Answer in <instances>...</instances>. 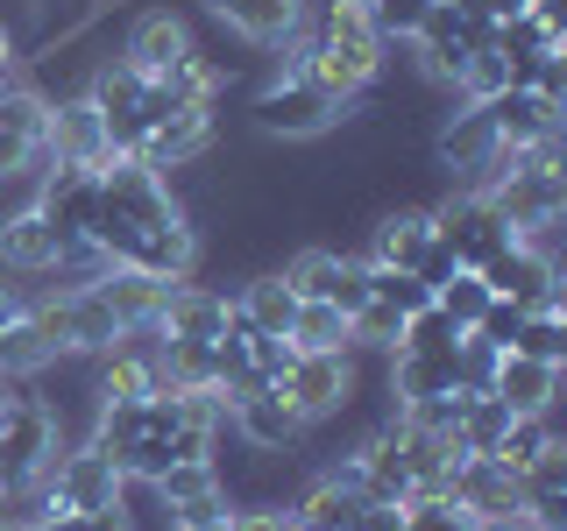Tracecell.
Returning <instances> with one entry per match:
<instances>
[{
	"instance_id": "obj_1",
	"label": "cell",
	"mask_w": 567,
	"mask_h": 531,
	"mask_svg": "<svg viewBox=\"0 0 567 531\" xmlns=\"http://www.w3.org/2000/svg\"><path fill=\"white\" fill-rule=\"evenodd\" d=\"M284 389V404L298 412V425L306 433H319V425H333V418H348L354 404H362V354H298L291 362V376L277 383Z\"/></svg>"
},
{
	"instance_id": "obj_2",
	"label": "cell",
	"mask_w": 567,
	"mask_h": 531,
	"mask_svg": "<svg viewBox=\"0 0 567 531\" xmlns=\"http://www.w3.org/2000/svg\"><path fill=\"white\" fill-rule=\"evenodd\" d=\"M341 121H348V114H341L327 93H312L306 79H262V93L248 100V128H256V135H284V142L333 135Z\"/></svg>"
},
{
	"instance_id": "obj_3",
	"label": "cell",
	"mask_w": 567,
	"mask_h": 531,
	"mask_svg": "<svg viewBox=\"0 0 567 531\" xmlns=\"http://www.w3.org/2000/svg\"><path fill=\"white\" fill-rule=\"evenodd\" d=\"M64 235L35 199H22L14 212H0V277H22V283H43L64 270Z\"/></svg>"
},
{
	"instance_id": "obj_4",
	"label": "cell",
	"mask_w": 567,
	"mask_h": 531,
	"mask_svg": "<svg viewBox=\"0 0 567 531\" xmlns=\"http://www.w3.org/2000/svg\"><path fill=\"white\" fill-rule=\"evenodd\" d=\"M50 489H58V510H79V518H93V510L121 503L128 496V475H121V460L93 447V439H71L58 454V468H50Z\"/></svg>"
},
{
	"instance_id": "obj_5",
	"label": "cell",
	"mask_w": 567,
	"mask_h": 531,
	"mask_svg": "<svg viewBox=\"0 0 567 531\" xmlns=\"http://www.w3.org/2000/svg\"><path fill=\"white\" fill-rule=\"evenodd\" d=\"M425 212H433V235L454 248L461 270H483L496 248H511V227L496 220V206L475 199V191H447V199H433Z\"/></svg>"
},
{
	"instance_id": "obj_6",
	"label": "cell",
	"mask_w": 567,
	"mask_h": 531,
	"mask_svg": "<svg viewBox=\"0 0 567 531\" xmlns=\"http://www.w3.org/2000/svg\"><path fill=\"white\" fill-rule=\"evenodd\" d=\"M150 496L164 503V524H206V518H227V482H220V460H171L164 475L150 482Z\"/></svg>"
},
{
	"instance_id": "obj_7",
	"label": "cell",
	"mask_w": 567,
	"mask_h": 531,
	"mask_svg": "<svg viewBox=\"0 0 567 531\" xmlns=\"http://www.w3.org/2000/svg\"><path fill=\"white\" fill-rule=\"evenodd\" d=\"M447 496L454 510H468L475 524H489V518H518L525 510V496H518V475L504 468L496 454H461L454 460V475H447Z\"/></svg>"
},
{
	"instance_id": "obj_8",
	"label": "cell",
	"mask_w": 567,
	"mask_h": 531,
	"mask_svg": "<svg viewBox=\"0 0 567 531\" xmlns=\"http://www.w3.org/2000/svg\"><path fill=\"white\" fill-rule=\"evenodd\" d=\"M227 319H235V298H227L220 283L185 277V283H171L164 312H156V333H164V341H199V347H213L227 333Z\"/></svg>"
},
{
	"instance_id": "obj_9",
	"label": "cell",
	"mask_w": 567,
	"mask_h": 531,
	"mask_svg": "<svg viewBox=\"0 0 567 531\" xmlns=\"http://www.w3.org/2000/svg\"><path fill=\"white\" fill-rule=\"evenodd\" d=\"M192 50H199V35H192V22L177 8H135L128 35H121V58H128L142 79H164V71L177 58H192Z\"/></svg>"
},
{
	"instance_id": "obj_10",
	"label": "cell",
	"mask_w": 567,
	"mask_h": 531,
	"mask_svg": "<svg viewBox=\"0 0 567 531\" xmlns=\"http://www.w3.org/2000/svg\"><path fill=\"white\" fill-rule=\"evenodd\" d=\"M43 156L64 170H93L106 156V128L85 93H50V128H43Z\"/></svg>"
},
{
	"instance_id": "obj_11",
	"label": "cell",
	"mask_w": 567,
	"mask_h": 531,
	"mask_svg": "<svg viewBox=\"0 0 567 531\" xmlns=\"http://www.w3.org/2000/svg\"><path fill=\"white\" fill-rule=\"evenodd\" d=\"M489 397H504L511 418H546V412H560V368L554 362H525V354H496Z\"/></svg>"
},
{
	"instance_id": "obj_12",
	"label": "cell",
	"mask_w": 567,
	"mask_h": 531,
	"mask_svg": "<svg viewBox=\"0 0 567 531\" xmlns=\"http://www.w3.org/2000/svg\"><path fill=\"white\" fill-rule=\"evenodd\" d=\"M483 114H489L496 142L525 149V142H546V135H560V114H567V100H546V93H525V85H504L496 100H483Z\"/></svg>"
},
{
	"instance_id": "obj_13",
	"label": "cell",
	"mask_w": 567,
	"mask_h": 531,
	"mask_svg": "<svg viewBox=\"0 0 567 531\" xmlns=\"http://www.w3.org/2000/svg\"><path fill=\"white\" fill-rule=\"evenodd\" d=\"M199 8H206L227 35H241L248 50H277L284 35L298 29V14H306L298 0H199Z\"/></svg>"
},
{
	"instance_id": "obj_14",
	"label": "cell",
	"mask_w": 567,
	"mask_h": 531,
	"mask_svg": "<svg viewBox=\"0 0 567 531\" xmlns=\"http://www.w3.org/2000/svg\"><path fill=\"white\" fill-rule=\"evenodd\" d=\"M425 248H433V212H425V206H390V212H377L362 256L383 262V270H419Z\"/></svg>"
},
{
	"instance_id": "obj_15",
	"label": "cell",
	"mask_w": 567,
	"mask_h": 531,
	"mask_svg": "<svg viewBox=\"0 0 567 531\" xmlns=\"http://www.w3.org/2000/svg\"><path fill=\"white\" fill-rule=\"evenodd\" d=\"M93 291L106 298V312L121 319V333L128 326H156V312H164V298H171V277H150V270H100L93 277Z\"/></svg>"
},
{
	"instance_id": "obj_16",
	"label": "cell",
	"mask_w": 567,
	"mask_h": 531,
	"mask_svg": "<svg viewBox=\"0 0 567 531\" xmlns=\"http://www.w3.org/2000/svg\"><path fill=\"white\" fill-rule=\"evenodd\" d=\"M489 149H496V128H489V114H483V106H461V114L447 121V128H440V142H433L440 170H447L454 185H461V177H475V170H483V164H489Z\"/></svg>"
},
{
	"instance_id": "obj_17",
	"label": "cell",
	"mask_w": 567,
	"mask_h": 531,
	"mask_svg": "<svg viewBox=\"0 0 567 531\" xmlns=\"http://www.w3.org/2000/svg\"><path fill=\"white\" fill-rule=\"evenodd\" d=\"M291 312H298V291L284 283L277 270H256V277H241V291H235V319L248 333H291Z\"/></svg>"
},
{
	"instance_id": "obj_18",
	"label": "cell",
	"mask_w": 567,
	"mask_h": 531,
	"mask_svg": "<svg viewBox=\"0 0 567 531\" xmlns=\"http://www.w3.org/2000/svg\"><path fill=\"white\" fill-rule=\"evenodd\" d=\"M298 354H348L354 347V326H348V312L341 305H327V298H298V312H291V333H284Z\"/></svg>"
},
{
	"instance_id": "obj_19",
	"label": "cell",
	"mask_w": 567,
	"mask_h": 531,
	"mask_svg": "<svg viewBox=\"0 0 567 531\" xmlns=\"http://www.w3.org/2000/svg\"><path fill=\"white\" fill-rule=\"evenodd\" d=\"M504 397H489V389H461V412H454V439H461V454H489L496 439H504Z\"/></svg>"
},
{
	"instance_id": "obj_20",
	"label": "cell",
	"mask_w": 567,
	"mask_h": 531,
	"mask_svg": "<svg viewBox=\"0 0 567 531\" xmlns=\"http://www.w3.org/2000/svg\"><path fill=\"white\" fill-rule=\"evenodd\" d=\"M546 447H560V412H546V418H511V425H504V439H496L489 454L504 460L511 475H525Z\"/></svg>"
},
{
	"instance_id": "obj_21",
	"label": "cell",
	"mask_w": 567,
	"mask_h": 531,
	"mask_svg": "<svg viewBox=\"0 0 567 531\" xmlns=\"http://www.w3.org/2000/svg\"><path fill=\"white\" fill-rule=\"evenodd\" d=\"M504 354H525V362H554V368H567V312H525Z\"/></svg>"
},
{
	"instance_id": "obj_22",
	"label": "cell",
	"mask_w": 567,
	"mask_h": 531,
	"mask_svg": "<svg viewBox=\"0 0 567 531\" xmlns=\"http://www.w3.org/2000/svg\"><path fill=\"white\" fill-rule=\"evenodd\" d=\"M433 305L447 312L461 333H468L475 319H483V305H489V283L475 277V270H454V277H447V283H440V291H433Z\"/></svg>"
},
{
	"instance_id": "obj_23",
	"label": "cell",
	"mask_w": 567,
	"mask_h": 531,
	"mask_svg": "<svg viewBox=\"0 0 567 531\" xmlns=\"http://www.w3.org/2000/svg\"><path fill=\"white\" fill-rule=\"evenodd\" d=\"M454 341H461V326H454L440 305L412 312V319H404V333H398V347H412V354H447ZM398 347H390V354H398Z\"/></svg>"
},
{
	"instance_id": "obj_24",
	"label": "cell",
	"mask_w": 567,
	"mask_h": 531,
	"mask_svg": "<svg viewBox=\"0 0 567 531\" xmlns=\"http://www.w3.org/2000/svg\"><path fill=\"white\" fill-rule=\"evenodd\" d=\"M425 14H433V0H369V22H377V35H383L390 50H398V43H412Z\"/></svg>"
},
{
	"instance_id": "obj_25",
	"label": "cell",
	"mask_w": 567,
	"mask_h": 531,
	"mask_svg": "<svg viewBox=\"0 0 567 531\" xmlns=\"http://www.w3.org/2000/svg\"><path fill=\"white\" fill-rule=\"evenodd\" d=\"M404 531H475L468 510H454L447 496H404Z\"/></svg>"
},
{
	"instance_id": "obj_26",
	"label": "cell",
	"mask_w": 567,
	"mask_h": 531,
	"mask_svg": "<svg viewBox=\"0 0 567 531\" xmlns=\"http://www.w3.org/2000/svg\"><path fill=\"white\" fill-rule=\"evenodd\" d=\"M291 362H298V347L284 341V333H248V376L284 383V376H291Z\"/></svg>"
},
{
	"instance_id": "obj_27",
	"label": "cell",
	"mask_w": 567,
	"mask_h": 531,
	"mask_svg": "<svg viewBox=\"0 0 567 531\" xmlns=\"http://www.w3.org/2000/svg\"><path fill=\"white\" fill-rule=\"evenodd\" d=\"M518 319H525L518 298H496V291H489V305H483V319H475L468 333H475V341H489L496 354H504V347H511V333H518Z\"/></svg>"
},
{
	"instance_id": "obj_28",
	"label": "cell",
	"mask_w": 567,
	"mask_h": 531,
	"mask_svg": "<svg viewBox=\"0 0 567 531\" xmlns=\"http://www.w3.org/2000/svg\"><path fill=\"white\" fill-rule=\"evenodd\" d=\"M235 531H298V524H291V510H284V503H241L235 510Z\"/></svg>"
},
{
	"instance_id": "obj_29",
	"label": "cell",
	"mask_w": 567,
	"mask_h": 531,
	"mask_svg": "<svg viewBox=\"0 0 567 531\" xmlns=\"http://www.w3.org/2000/svg\"><path fill=\"white\" fill-rule=\"evenodd\" d=\"M354 531H404V510H398V503H362Z\"/></svg>"
},
{
	"instance_id": "obj_30",
	"label": "cell",
	"mask_w": 567,
	"mask_h": 531,
	"mask_svg": "<svg viewBox=\"0 0 567 531\" xmlns=\"http://www.w3.org/2000/svg\"><path fill=\"white\" fill-rule=\"evenodd\" d=\"M85 531H135L128 496H121V503H106V510H93V518H85Z\"/></svg>"
},
{
	"instance_id": "obj_31",
	"label": "cell",
	"mask_w": 567,
	"mask_h": 531,
	"mask_svg": "<svg viewBox=\"0 0 567 531\" xmlns=\"http://www.w3.org/2000/svg\"><path fill=\"white\" fill-rule=\"evenodd\" d=\"M35 531H85L79 510H50V518H35Z\"/></svg>"
},
{
	"instance_id": "obj_32",
	"label": "cell",
	"mask_w": 567,
	"mask_h": 531,
	"mask_svg": "<svg viewBox=\"0 0 567 531\" xmlns=\"http://www.w3.org/2000/svg\"><path fill=\"white\" fill-rule=\"evenodd\" d=\"M14 64H22V50H14V35H8V29H0V79H8V71H14Z\"/></svg>"
},
{
	"instance_id": "obj_33",
	"label": "cell",
	"mask_w": 567,
	"mask_h": 531,
	"mask_svg": "<svg viewBox=\"0 0 567 531\" xmlns=\"http://www.w3.org/2000/svg\"><path fill=\"white\" fill-rule=\"evenodd\" d=\"M164 531H235V510H227V518H206V524H164Z\"/></svg>"
},
{
	"instance_id": "obj_34",
	"label": "cell",
	"mask_w": 567,
	"mask_h": 531,
	"mask_svg": "<svg viewBox=\"0 0 567 531\" xmlns=\"http://www.w3.org/2000/svg\"><path fill=\"white\" fill-rule=\"evenodd\" d=\"M298 8H306V0H298Z\"/></svg>"
}]
</instances>
